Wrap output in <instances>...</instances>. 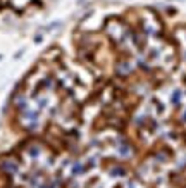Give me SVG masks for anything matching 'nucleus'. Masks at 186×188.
Segmentation results:
<instances>
[]
</instances>
